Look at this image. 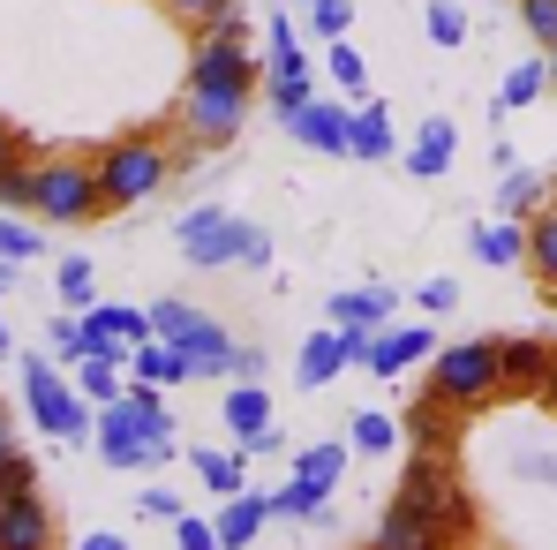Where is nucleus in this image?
<instances>
[{
	"label": "nucleus",
	"instance_id": "bb28decb",
	"mask_svg": "<svg viewBox=\"0 0 557 550\" xmlns=\"http://www.w3.org/2000/svg\"><path fill=\"white\" fill-rule=\"evenodd\" d=\"M324 76H332V84H339L347 98L370 91V61H362V53H355L347 38H332V46H324Z\"/></svg>",
	"mask_w": 557,
	"mask_h": 550
},
{
	"label": "nucleus",
	"instance_id": "4c0bfd02",
	"mask_svg": "<svg viewBox=\"0 0 557 550\" xmlns=\"http://www.w3.org/2000/svg\"><path fill=\"white\" fill-rule=\"evenodd\" d=\"M23 490H38V467H30V453L15 445V453H0V505L23 498Z\"/></svg>",
	"mask_w": 557,
	"mask_h": 550
},
{
	"label": "nucleus",
	"instance_id": "a878e982",
	"mask_svg": "<svg viewBox=\"0 0 557 550\" xmlns=\"http://www.w3.org/2000/svg\"><path fill=\"white\" fill-rule=\"evenodd\" d=\"M399 144H392V113L384 106H355V159H392Z\"/></svg>",
	"mask_w": 557,
	"mask_h": 550
},
{
	"label": "nucleus",
	"instance_id": "0eeeda50",
	"mask_svg": "<svg viewBox=\"0 0 557 550\" xmlns=\"http://www.w3.org/2000/svg\"><path fill=\"white\" fill-rule=\"evenodd\" d=\"M151 332H159V340H174L196 377H234V355H242V347H234V340H226V325H219V317H203L196 302H159V309H151Z\"/></svg>",
	"mask_w": 557,
	"mask_h": 550
},
{
	"label": "nucleus",
	"instance_id": "f3484780",
	"mask_svg": "<svg viewBox=\"0 0 557 550\" xmlns=\"http://www.w3.org/2000/svg\"><path fill=\"white\" fill-rule=\"evenodd\" d=\"M128 377H144V384H188L196 369H188V355L174 347V340H159V332H151V340L128 355Z\"/></svg>",
	"mask_w": 557,
	"mask_h": 550
},
{
	"label": "nucleus",
	"instance_id": "9b49d317",
	"mask_svg": "<svg viewBox=\"0 0 557 550\" xmlns=\"http://www.w3.org/2000/svg\"><path fill=\"white\" fill-rule=\"evenodd\" d=\"M0 550H53V513H46L38 490L0 505Z\"/></svg>",
	"mask_w": 557,
	"mask_h": 550
},
{
	"label": "nucleus",
	"instance_id": "2f4dec72",
	"mask_svg": "<svg viewBox=\"0 0 557 550\" xmlns=\"http://www.w3.org/2000/svg\"><path fill=\"white\" fill-rule=\"evenodd\" d=\"M46 355H53V363H84V355H91V332H84V317H53V332H46Z\"/></svg>",
	"mask_w": 557,
	"mask_h": 550
},
{
	"label": "nucleus",
	"instance_id": "c03bdc74",
	"mask_svg": "<svg viewBox=\"0 0 557 550\" xmlns=\"http://www.w3.org/2000/svg\"><path fill=\"white\" fill-rule=\"evenodd\" d=\"M144 513H151V521H182L188 505L174 498V490H166V482H151V490H144Z\"/></svg>",
	"mask_w": 557,
	"mask_h": 550
},
{
	"label": "nucleus",
	"instance_id": "ddd939ff",
	"mask_svg": "<svg viewBox=\"0 0 557 550\" xmlns=\"http://www.w3.org/2000/svg\"><path fill=\"white\" fill-rule=\"evenodd\" d=\"M474 265H528V219H482L467 234Z\"/></svg>",
	"mask_w": 557,
	"mask_h": 550
},
{
	"label": "nucleus",
	"instance_id": "393cba45",
	"mask_svg": "<svg viewBox=\"0 0 557 550\" xmlns=\"http://www.w3.org/2000/svg\"><path fill=\"white\" fill-rule=\"evenodd\" d=\"M121 369H128V363H113V355H84V363H76V392H84L91 407H113V400L128 392Z\"/></svg>",
	"mask_w": 557,
	"mask_h": 550
},
{
	"label": "nucleus",
	"instance_id": "3c124183",
	"mask_svg": "<svg viewBox=\"0 0 557 550\" xmlns=\"http://www.w3.org/2000/svg\"><path fill=\"white\" fill-rule=\"evenodd\" d=\"M15 151H23V136H15V129L0 121V159H15Z\"/></svg>",
	"mask_w": 557,
	"mask_h": 550
},
{
	"label": "nucleus",
	"instance_id": "6ab92c4d",
	"mask_svg": "<svg viewBox=\"0 0 557 550\" xmlns=\"http://www.w3.org/2000/svg\"><path fill=\"white\" fill-rule=\"evenodd\" d=\"M543 204H550V174H535V167H512L497 188V219H535Z\"/></svg>",
	"mask_w": 557,
	"mask_h": 550
},
{
	"label": "nucleus",
	"instance_id": "423d86ee",
	"mask_svg": "<svg viewBox=\"0 0 557 550\" xmlns=\"http://www.w3.org/2000/svg\"><path fill=\"white\" fill-rule=\"evenodd\" d=\"M46 227H91L106 211V188H98V159H38V204H30Z\"/></svg>",
	"mask_w": 557,
	"mask_h": 550
},
{
	"label": "nucleus",
	"instance_id": "2eb2a0df",
	"mask_svg": "<svg viewBox=\"0 0 557 550\" xmlns=\"http://www.w3.org/2000/svg\"><path fill=\"white\" fill-rule=\"evenodd\" d=\"M264 521H272V498H257V490H234V498L219 505V543H226V550H249Z\"/></svg>",
	"mask_w": 557,
	"mask_h": 550
},
{
	"label": "nucleus",
	"instance_id": "1a4fd4ad",
	"mask_svg": "<svg viewBox=\"0 0 557 550\" xmlns=\"http://www.w3.org/2000/svg\"><path fill=\"white\" fill-rule=\"evenodd\" d=\"M182 121H188V136H196L203 151H226V144L249 129V98H203V91H188L182 98Z\"/></svg>",
	"mask_w": 557,
	"mask_h": 550
},
{
	"label": "nucleus",
	"instance_id": "f03ea898",
	"mask_svg": "<svg viewBox=\"0 0 557 550\" xmlns=\"http://www.w3.org/2000/svg\"><path fill=\"white\" fill-rule=\"evenodd\" d=\"M174 167H182V159H174L159 136H113V144L98 151V188H106V211H128V204H144V196H159Z\"/></svg>",
	"mask_w": 557,
	"mask_h": 550
},
{
	"label": "nucleus",
	"instance_id": "ea45409f",
	"mask_svg": "<svg viewBox=\"0 0 557 550\" xmlns=\"http://www.w3.org/2000/svg\"><path fill=\"white\" fill-rule=\"evenodd\" d=\"M520 23L543 53H557V0H520Z\"/></svg>",
	"mask_w": 557,
	"mask_h": 550
},
{
	"label": "nucleus",
	"instance_id": "4be33fe9",
	"mask_svg": "<svg viewBox=\"0 0 557 550\" xmlns=\"http://www.w3.org/2000/svg\"><path fill=\"white\" fill-rule=\"evenodd\" d=\"M392 302H399V294H392V286H355V294H332V309H324V317H332V325H384V317H392Z\"/></svg>",
	"mask_w": 557,
	"mask_h": 550
},
{
	"label": "nucleus",
	"instance_id": "b1692460",
	"mask_svg": "<svg viewBox=\"0 0 557 550\" xmlns=\"http://www.w3.org/2000/svg\"><path fill=\"white\" fill-rule=\"evenodd\" d=\"M528 265L543 279V294H557V204H543V211L528 219Z\"/></svg>",
	"mask_w": 557,
	"mask_h": 550
},
{
	"label": "nucleus",
	"instance_id": "603ef678",
	"mask_svg": "<svg viewBox=\"0 0 557 550\" xmlns=\"http://www.w3.org/2000/svg\"><path fill=\"white\" fill-rule=\"evenodd\" d=\"M543 400H550V415H557V369H550V384H543Z\"/></svg>",
	"mask_w": 557,
	"mask_h": 550
},
{
	"label": "nucleus",
	"instance_id": "7c9ffc66",
	"mask_svg": "<svg viewBox=\"0 0 557 550\" xmlns=\"http://www.w3.org/2000/svg\"><path fill=\"white\" fill-rule=\"evenodd\" d=\"M347 445L376 460V453H392V445H399V430H392V415H376V407H362V415L347 423Z\"/></svg>",
	"mask_w": 557,
	"mask_h": 550
},
{
	"label": "nucleus",
	"instance_id": "a211bd4d",
	"mask_svg": "<svg viewBox=\"0 0 557 550\" xmlns=\"http://www.w3.org/2000/svg\"><path fill=\"white\" fill-rule=\"evenodd\" d=\"M430 363V325H407V332H384L370 355V377H399V369Z\"/></svg>",
	"mask_w": 557,
	"mask_h": 550
},
{
	"label": "nucleus",
	"instance_id": "20e7f679",
	"mask_svg": "<svg viewBox=\"0 0 557 550\" xmlns=\"http://www.w3.org/2000/svg\"><path fill=\"white\" fill-rule=\"evenodd\" d=\"M430 392L453 400V407H482L505 392V340H460V347H437L430 363Z\"/></svg>",
	"mask_w": 557,
	"mask_h": 550
},
{
	"label": "nucleus",
	"instance_id": "72a5a7b5",
	"mask_svg": "<svg viewBox=\"0 0 557 550\" xmlns=\"http://www.w3.org/2000/svg\"><path fill=\"white\" fill-rule=\"evenodd\" d=\"M264 98H272V113L278 121H294V113H301V106H309V76H264Z\"/></svg>",
	"mask_w": 557,
	"mask_h": 550
},
{
	"label": "nucleus",
	"instance_id": "dca6fc26",
	"mask_svg": "<svg viewBox=\"0 0 557 550\" xmlns=\"http://www.w3.org/2000/svg\"><path fill=\"white\" fill-rule=\"evenodd\" d=\"M550 369H557V355L543 340H505V392H543Z\"/></svg>",
	"mask_w": 557,
	"mask_h": 550
},
{
	"label": "nucleus",
	"instance_id": "cd10ccee",
	"mask_svg": "<svg viewBox=\"0 0 557 550\" xmlns=\"http://www.w3.org/2000/svg\"><path fill=\"white\" fill-rule=\"evenodd\" d=\"M38 204V167L15 151V159H0V211H30Z\"/></svg>",
	"mask_w": 557,
	"mask_h": 550
},
{
	"label": "nucleus",
	"instance_id": "9d476101",
	"mask_svg": "<svg viewBox=\"0 0 557 550\" xmlns=\"http://www.w3.org/2000/svg\"><path fill=\"white\" fill-rule=\"evenodd\" d=\"M286 129H294L309 151H324V159H355V106H324V98H309Z\"/></svg>",
	"mask_w": 557,
	"mask_h": 550
},
{
	"label": "nucleus",
	"instance_id": "8fccbe9b",
	"mask_svg": "<svg viewBox=\"0 0 557 550\" xmlns=\"http://www.w3.org/2000/svg\"><path fill=\"white\" fill-rule=\"evenodd\" d=\"M0 453H15V415H8V400H0Z\"/></svg>",
	"mask_w": 557,
	"mask_h": 550
},
{
	"label": "nucleus",
	"instance_id": "473e14b6",
	"mask_svg": "<svg viewBox=\"0 0 557 550\" xmlns=\"http://www.w3.org/2000/svg\"><path fill=\"white\" fill-rule=\"evenodd\" d=\"M309 8V30L332 46V38H347V23H355V0H301Z\"/></svg>",
	"mask_w": 557,
	"mask_h": 550
},
{
	"label": "nucleus",
	"instance_id": "09e8293b",
	"mask_svg": "<svg viewBox=\"0 0 557 550\" xmlns=\"http://www.w3.org/2000/svg\"><path fill=\"white\" fill-rule=\"evenodd\" d=\"M76 550H128V543H121L113 528H98V536H84V543H76Z\"/></svg>",
	"mask_w": 557,
	"mask_h": 550
},
{
	"label": "nucleus",
	"instance_id": "c756f323",
	"mask_svg": "<svg viewBox=\"0 0 557 550\" xmlns=\"http://www.w3.org/2000/svg\"><path fill=\"white\" fill-rule=\"evenodd\" d=\"M543 91H550V61H520V69H505V84H497L505 106H535Z\"/></svg>",
	"mask_w": 557,
	"mask_h": 550
},
{
	"label": "nucleus",
	"instance_id": "e433bc0d",
	"mask_svg": "<svg viewBox=\"0 0 557 550\" xmlns=\"http://www.w3.org/2000/svg\"><path fill=\"white\" fill-rule=\"evenodd\" d=\"M422 23H430V38H437V46H460V38H467V8H460V0H430V15H422Z\"/></svg>",
	"mask_w": 557,
	"mask_h": 550
},
{
	"label": "nucleus",
	"instance_id": "a18cd8bd",
	"mask_svg": "<svg viewBox=\"0 0 557 550\" xmlns=\"http://www.w3.org/2000/svg\"><path fill=\"white\" fill-rule=\"evenodd\" d=\"M414 302H422V309H437V317H445V309H460V286H453V279H430V286H422V294H414Z\"/></svg>",
	"mask_w": 557,
	"mask_h": 550
},
{
	"label": "nucleus",
	"instance_id": "f257e3e1",
	"mask_svg": "<svg viewBox=\"0 0 557 550\" xmlns=\"http://www.w3.org/2000/svg\"><path fill=\"white\" fill-rule=\"evenodd\" d=\"M182 249L196 272H219V265H272V234L257 227V219H234V211H219V204H196L182 211Z\"/></svg>",
	"mask_w": 557,
	"mask_h": 550
},
{
	"label": "nucleus",
	"instance_id": "4d7b16f0",
	"mask_svg": "<svg viewBox=\"0 0 557 550\" xmlns=\"http://www.w3.org/2000/svg\"><path fill=\"white\" fill-rule=\"evenodd\" d=\"M370 550H376V543H370Z\"/></svg>",
	"mask_w": 557,
	"mask_h": 550
},
{
	"label": "nucleus",
	"instance_id": "f8f14e48",
	"mask_svg": "<svg viewBox=\"0 0 557 550\" xmlns=\"http://www.w3.org/2000/svg\"><path fill=\"white\" fill-rule=\"evenodd\" d=\"M376 550H453V543H445V528H437V521H422L414 505H399V498H392V505H384V521H376Z\"/></svg>",
	"mask_w": 557,
	"mask_h": 550
},
{
	"label": "nucleus",
	"instance_id": "58836bf2",
	"mask_svg": "<svg viewBox=\"0 0 557 550\" xmlns=\"http://www.w3.org/2000/svg\"><path fill=\"white\" fill-rule=\"evenodd\" d=\"M196 475H203L219 498H234V490H242V460H234V453H196Z\"/></svg>",
	"mask_w": 557,
	"mask_h": 550
},
{
	"label": "nucleus",
	"instance_id": "49530a36",
	"mask_svg": "<svg viewBox=\"0 0 557 550\" xmlns=\"http://www.w3.org/2000/svg\"><path fill=\"white\" fill-rule=\"evenodd\" d=\"M219 8H226V0H166V15H182V23H196V30H203Z\"/></svg>",
	"mask_w": 557,
	"mask_h": 550
},
{
	"label": "nucleus",
	"instance_id": "a19ab883",
	"mask_svg": "<svg viewBox=\"0 0 557 550\" xmlns=\"http://www.w3.org/2000/svg\"><path fill=\"white\" fill-rule=\"evenodd\" d=\"M15 257H38V227H23V219H0V265H15Z\"/></svg>",
	"mask_w": 557,
	"mask_h": 550
},
{
	"label": "nucleus",
	"instance_id": "5fc2aeb1",
	"mask_svg": "<svg viewBox=\"0 0 557 550\" xmlns=\"http://www.w3.org/2000/svg\"><path fill=\"white\" fill-rule=\"evenodd\" d=\"M0 355H8V325H0Z\"/></svg>",
	"mask_w": 557,
	"mask_h": 550
},
{
	"label": "nucleus",
	"instance_id": "412c9836",
	"mask_svg": "<svg viewBox=\"0 0 557 550\" xmlns=\"http://www.w3.org/2000/svg\"><path fill=\"white\" fill-rule=\"evenodd\" d=\"M339 369H355L347 332H309V340H301V384H332Z\"/></svg>",
	"mask_w": 557,
	"mask_h": 550
},
{
	"label": "nucleus",
	"instance_id": "f704fd0d",
	"mask_svg": "<svg viewBox=\"0 0 557 550\" xmlns=\"http://www.w3.org/2000/svg\"><path fill=\"white\" fill-rule=\"evenodd\" d=\"M53 286H61V302H69V309H91V257H61Z\"/></svg>",
	"mask_w": 557,
	"mask_h": 550
},
{
	"label": "nucleus",
	"instance_id": "37998d69",
	"mask_svg": "<svg viewBox=\"0 0 557 550\" xmlns=\"http://www.w3.org/2000/svg\"><path fill=\"white\" fill-rule=\"evenodd\" d=\"M203 38H226V46H249V15H242V8L226 0V8H219V15L203 23Z\"/></svg>",
	"mask_w": 557,
	"mask_h": 550
},
{
	"label": "nucleus",
	"instance_id": "de8ad7c7",
	"mask_svg": "<svg viewBox=\"0 0 557 550\" xmlns=\"http://www.w3.org/2000/svg\"><path fill=\"white\" fill-rule=\"evenodd\" d=\"M234 377H242V384H257V377H264V355H257V347H242V355H234Z\"/></svg>",
	"mask_w": 557,
	"mask_h": 550
},
{
	"label": "nucleus",
	"instance_id": "4468645a",
	"mask_svg": "<svg viewBox=\"0 0 557 550\" xmlns=\"http://www.w3.org/2000/svg\"><path fill=\"white\" fill-rule=\"evenodd\" d=\"M453 151H460V129H453L445 113H430V121H422V136L407 144V167H414L422 182H437V174L453 167Z\"/></svg>",
	"mask_w": 557,
	"mask_h": 550
},
{
	"label": "nucleus",
	"instance_id": "c85d7f7f",
	"mask_svg": "<svg viewBox=\"0 0 557 550\" xmlns=\"http://www.w3.org/2000/svg\"><path fill=\"white\" fill-rule=\"evenodd\" d=\"M339 467H347V453H339V445H301V453H294V475H301L309 490H324V498H332Z\"/></svg>",
	"mask_w": 557,
	"mask_h": 550
},
{
	"label": "nucleus",
	"instance_id": "7ed1b4c3",
	"mask_svg": "<svg viewBox=\"0 0 557 550\" xmlns=\"http://www.w3.org/2000/svg\"><path fill=\"white\" fill-rule=\"evenodd\" d=\"M23 400H30V415H38V430L46 438H91L98 430V407L76 392V377H61L53 355H23Z\"/></svg>",
	"mask_w": 557,
	"mask_h": 550
},
{
	"label": "nucleus",
	"instance_id": "5701e85b",
	"mask_svg": "<svg viewBox=\"0 0 557 550\" xmlns=\"http://www.w3.org/2000/svg\"><path fill=\"white\" fill-rule=\"evenodd\" d=\"M453 415H460V407L430 392V400H422V407L407 415V430H414V445H422V453H453Z\"/></svg>",
	"mask_w": 557,
	"mask_h": 550
},
{
	"label": "nucleus",
	"instance_id": "aec40b11",
	"mask_svg": "<svg viewBox=\"0 0 557 550\" xmlns=\"http://www.w3.org/2000/svg\"><path fill=\"white\" fill-rule=\"evenodd\" d=\"M226 430H234L242 445L264 438V430H272V392H264V384H234V392H226Z\"/></svg>",
	"mask_w": 557,
	"mask_h": 550
},
{
	"label": "nucleus",
	"instance_id": "6e6552de",
	"mask_svg": "<svg viewBox=\"0 0 557 550\" xmlns=\"http://www.w3.org/2000/svg\"><path fill=\"white\" fill-rule=\"evenodd\" d=\"M264 76H272V69H257V53H249V46H226V38H203V46L188 53V91H203V98H249V106H257Z\"/></svg>",
	"mask_w": 557,
	"mask_h": 550
},
{
	"label": "nucleus",
	"instance_id": "6e6d98bb",
	"mask_svg": "<svg viewBox=\"0 0 557 550\" xmlns=\"http://www.w3.org/2000/svg\"><path fill=\"white\" fill-rule=\"evenodd\" d=\"M8 272H15V265H0V286H8Z\"/></svg>",
	"mask_w": 557,
	"mask_h": 550
},
{
	"label": "nucleus",
	"instance_id": "39448f33",
	"mask_svg": "<svg viewBox=\"0 0 557 550\" xmlns=\"http://www.w3.org/2000/svg\"><path fill=\"white\" fill-rule=\"evenodd\" d=\"M392 498H399V505H414L422 521H437V528H445V543H460L467 528H474V505H467V490L453 482V467H445V453H414Z\"/></svg>",
	"mask_w": 557,
	"mask_h": 550
},
{
	"label": "nucleus",
	"instance_id": "864d4df0",
	"mask_svg": "<svg viewBox=\"0 0 557 550\" xmlns=\"http://www.w3.org/2000/svg\"><path fill=\"white\" fill-rule=\"evenodd\" d=\"M550 91H557V53H550Z\"/></svg>",
	"mask_w": 557,
	"mask_h": 550
},
{
	"label": "nucleus",
	"instance_id": "c9c22d12",
	"mask_svg": "<svg viewBox=\"0 0 557 550\" xmlns=\"http://www.w3.org/2000/svg\"><path fill=\"white\" fill-rule=\"evenodd\" d=\"M272 513H286V521H317V513H324V490H309V482L294 475V482L272 498Z\"/></svg>",
	"mask_w": 557,
	"mask_h": 550
},
{
	"label": "nucleus",
	"instance_id": "79ce46f5",
	"mask_svg": "<svg viewBox=\"0 0 557 550\" xmlns=\"http://www.w3.org/2000/svg\"><path fill=\"white\" fill-rule=\"evenodd\" d=\"M174 543H182V550H226V543H219V521H196V513L174 521Z\"/></svg>",
	"mask_w": 557,
	"mask_h": 550
}]
</instances>
